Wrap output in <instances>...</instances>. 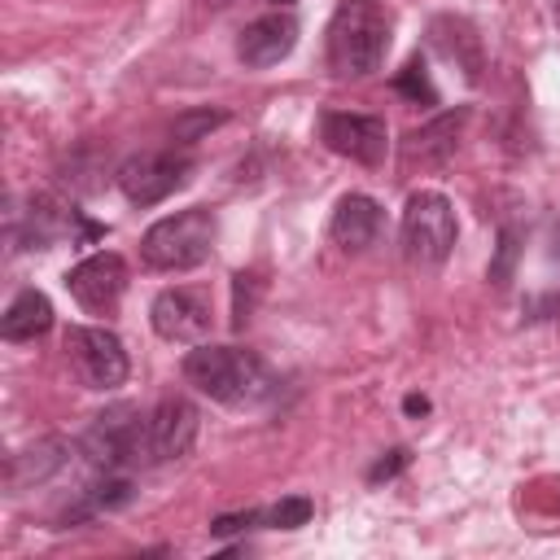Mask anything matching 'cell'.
Wrapping results in <instances>:
<instances>
[{
    "mask_svg": "<svg viewBox=\"0 0 560 560\" xmlns=\"http://www.w3.org/2000/svg\"><path fill=\"white\" fill-rule=\"evenodd\" d=\"M298 44V22L289 13H267V18H254L241 39H236V57L249 66V70H267V66H280Z\"/></svg>",
    "mask_w": 560,
    "mask_h": 560,
    "instance_id": "12",
    "label": "cell"
},
{
    "mask_svg": "<svg viewBox=\"0 0 560 560\" xmlns=\"http://www.w3.org/2000/svg\"><path fill=\"white\" fill-rule=\"evenodd\" d=\"M556 13H560V4H556Z\"/></svg>",
    "mask_w": 560,
    "mask_h": 560,
    "instance_id": "27",
    "label": "cell"
},
{
    "mask_svg": "<svg viewBox=\"0 0 560 560\" xmlns=\"http://www.w3.org/2000/svg\"><path fill=\"white\" fill-rule=\"evenodd\" d=\"M464 118H468V109H455V114H438L433 122L416 127V131L407 136V162H420V166L446 162V158L455 153V144H459Z\"/></svg>",
    "mask_w": 560,
    "mask_h": 560,
    "instance_id": "14",
    "label": "cell"
},
{
    "mask_svg": "<svg viewBox=\"0 0 560 560\" xmlns=\"http://www.w3.org/2000/svg\"><path fill=\"white\" fill-rule=\"evenodd\" d=\"M311 499L306 494H289V499H280L276 508H267V512H258V525H267V529H298V525H306L311 521Z\"/></svg>",
    "mask_w": 560,
    "mask_h": 560,
    "instance_id": "18",
    "label": "cell"
},
{
    "mask_svg": "<svg viewBox=\"0 0 560 560\" xmlns=\"http://www.w3.org/2000/svg\"><path fill=\"white\" fill-rule=\"evenodd\" d=\"M214 214L206 206H192V210H179V214H166L158 219L144 236H140V258L144 267L153 271H188L197 262L210 258L214 249Z\"/></svg>",
    "mask_w": 560,
    "mask_h": 560,
    "instance_id": "3",
    "label": "cell"
},
{
    "mask_svg": "<svg viewBox=\"0 0 560 560\" xmlns=\"http://www.w3.org/2000/svg\"><path fill=\"white\" fill-rule=\"evenodd\" d=\"M192 442H197V407L188 398H162L153 411H144V433H140L144 468L188 455Z\"/></svg>",
    "mask_w": 560,
    "mask_h": 560,
    "instance_id": "8",
    "label": "cell"
},
{
    "mask_svg": "<svg viewBox=\"0 0 560 560\" xmlns=\"http://www.w3.org/2000/svg\"><path fill=\"white\" fill-rule=\"evenodd\" d=\"M66 289L70 298L92 311V315H105L118 306L122 289H127V262L114 254V249H101V254H88L83 262H74L66 271Z\"/></svg>",
    "mask_w": 560,
    "mask_h": 560,
    "instance_id": "10",
    "label": "cell"
},
{
    "mask_svg": "<svg viewBox=\"0 0 560 560\" xmlns=\"http://www.w3.org/2000/svg\"><path fill=\"white\" fill-rule=\"evenodd\" d=\"M66 442L61 438H44V442H35V446H26V451H18L13 459H9V490L18 494V490H26V486H39V481H48L61 464H66Z\"/></svg>",
    "mask_w": 560,
    "mask_h": 560,
    "instance_id": "17",
    "label": "cell"
},
{
    "mask_svg": "<svg viewBox=\"0 0 560 560\" xmlns=\"http://www.w3.org/2000/svg\"><path fill=\"white\" fill-rule=\"evenodd\" d=\"M319 140L359 162V166H381L385 162V149H389V131H385V118L376 114H341V109H328L319 118Z\"/></svg>",
    "mask_w": 560,
    "mask_h": 560,
    "instance_id": "9",
    "label": "cell"
},
{
    "mask_svg": "<svg viewBox=\"0 0 560 560\" xmlns=\"http://www.w3.org/2000/svg\"><path fill=\"white\" fill-rule=\"evenodd\" d=\"M459 223L442 192H411L402 210V254L416 267H442L455 249Z\"/></svg>",
    "mask_w": 560,
    "mask_h": 560,
    "instance_id": "4",
    "label": "cell"
},
{
    "mask_svg": "<svg viewBox=\"0 0 560 560\" xmlns=\"http://www.w3.org/2000/svg\"><path fill=\"white\" fill-rule=\"evenodd\" d=\"M66 359L88 389H118L127 381V350L109 328L74 324L66 332Z\"/></svg>",
    "mask_w": 560,
    "mask_h": 560,
    "instance_id": "6",
    "label": "cell"
},
{
    "mask_svg": "<svg viewBox=\"0 0 560 560\" xmlns=\"http://www.w3.org/2000/svg\"><path fill=\"white\" fill-rule=\"evenodd\" d=\"M407 411H411V416H416V411H420V416H424V411H429V402H424V398H420V394H411V398H407Z\"/></svg>",
    "mask_w": 560,
    "mask_h": 560,
    "instance_id": "24",
    "label": "cell"
},
{
    "mask_svg": "<svg viewBox=\"0 0 560 560\" xmlns=\"http://www.w3.org/2000/svg\"><path fill=\"white\" fill-rule=\"evenodd\" d=\"M512 258H516V232L503 228V236H499V258L490 262V280H494V284H508V276H512Z\"/></svg>",
    "mask_w": 560,
    "mask_h": 560,
    "instance_id": "21",
    "label": "cell"
},
{
    "mask_svg": "<svg viewBox=\"0 0 560 560\" xmlns=\"http://www.w3.org/2000/svg\"><path fill=\"white\" fill-rule=\"evenodd\" d=\"M381 232V206L363 192H346L332 210V223H328V236L346 249V254H363Z\"/></svg>",
    "mask_w": 560,
    "mask_h": 560,
    "instance_id": "13",
    "label": "cell"
},
{
    "mask_svg": "<svg viewBox=\"0 0 560 560\" xmlns=\"http://www.w3.org/2000/svg\"><path fill=\"white\" fill-rule=\"evenodd\" d=\"M131 499H136L131 481L105 472V477H96L92 486L79 490V499L61 512V525H79V521H92V516H101V512H118V508H127Z\"/></svg>",
    "mask_w": 560,
    "mask_h": 560,
    "instance_id": "16",
    "label": "cell"
},
{
    "mask_svg": "<svg viewBox=\"0 0 560 560\" xmlns=\"http://www.w3.org/2000/svg\"><path fill=\"white\" fill-rule=\"evenodd\" d=\"M140 433H144V411L131 407V402H118V407L92 416L88 433L79 438V451H83V459H88L92 468H101V472L136 468V464H144Z\"/></svg>",
    "mask_w": 560,
    "mask_h": 560,
    "instance_id": "5",
    "label": "cell"
},
{
    "mask_svg": "<svg viewBox=\"0 0 560 560\" xmlns=\"http://www.w3.org/2000/svg\"><path fill=\"white\" fill-rule=\"evenodd\" d=\"M402 464H407V451L398 446V451H389V455H385V459H381V464H376V468H372L368 477H372V481H385V477H394V472H398Z\"/></svg>",
    "mask_w": 560,
    "mask_h": 560,
    "instance_id": "23",
    "label": "cell"
},
{
    "mask_svg": "<svg viewBox=\"0 0 560 560\" xmlns=\"http://www.w3.org/2000/svg\"><path fill=\"white\" fill-rule=\"evenodd\" d=\"M48 328H52V302L39 289H22L0 315V337L4 341H35Z\"/></svg>",
    "mask_w": 560,
    "mask_h": 560,
    "instance_id": "15",
    "label": "cell"
},
{
    "mask_svg": "<svg viewBox=\"0 0 560 560\" xmlns=\"http://www.w3.org/2000/svg\"><path fill=\"white\" fill-rule=\"evenodd\" d=\"M394 88L402 92V96H411L416 105L424 101V105H433L438 101V92H433V83H429V74H424V61L420 57H411L407 66H402V74L394 79Z\"/></svg>",
    "mask_w": 560,
    "mask_h": 560,
    "instance_id": "19",
    "label": "cell"
},
{
    "mask_svg": "<svg viewBox=\"0 0 560 560\" xmlns=\"http://www.w3.org/2000/svg\"><path fill=\"white\" fill-rule=\"evenodd\" d=\"M184 376H188V385H197L206 398H214L223 407H249L271 389L262 359L254 350H241V346L197 341L184 359Z\"/></svg>",
    "mask_w": 560,
    "mask_h": 560,
    "instance_id": "2",
    "label": "cell"
},
{
    "mask_svg": "<svg viewBox=\"0 0 560 560\" xmlns=\"http://www.w3.org/2000/svg\"><path fill=\"white\" fill-rule=\"evenodd\" d=\"M551 254H556V258H560V223H556V228H551Z\"/></svg>",
    "mask_w": 560,
    "mask_h": 560,
    "instance_id": "25",
    "label": "cell"
},
{
    "mask_svg": "<svg viewBox=\"0 0 560 560\" xmlns=\"http://www.w3.org/2000/svg\"><path fill=\"white\" fill-rule=\"evenodd\" d=\"M394 18L381 0H341L328 22V66L341 79H363L381 70L389 52Z\"/></svg>",
    "mask_w": 560,
    "mask_h": 560,
    "instance_id": "1",
    "label": "cell"
},
{
    "mask_svg": "<svg viewBox=\"0 0 560 560\" xmlns=\"http://www.w3.org/2000/svg\"><path fill=\"white\" fill-rule=\"evenodd\" d=\"M149 319L162 341L197 346L210 332V298L201 289H162L149 306Z\"/></svg>",
    "mask_w": 560,
    "mask_h": 560,
    "instance_id": "11",
    "label": "cell"
},
{
    "mask_svg": "<svg viewBox=\"0 0 560 560\" xmlns=\"http://www.w3.org/2000/svg\"><path fill=\"white\" fill-rule=\"evenodd\" d=\"M276 4H289V0H276Z\"/></svg>",
    "mask_w": 560,
    "mask_h": 560,
    "instance_id": "26",
    "label": "cell"
},
{
    "mask_svg": "<svg viewBox=\"0 0 560 560\" xmlns=\"http://www.w3.org/2000/svg\"><path fill=\"white\" fill-rule=\"evenodd\" d=\"M188 171H192V162L184 158V153H171V149H162V153H131L122 166H118V188H122V197L131 201V206H158V201H166L175 188H184L188 184Z\"/></svg>",
    "mask_w": 560,
    "mask_h": 560,
    "instance_id": "7",
    "label": "cell"
},
{
    "mask_svg": "<svg viewBox=\"0 0 560 560\" xmlns=\"http://www.w3.org/2000/svg\"><path fill=\"white\" fill-rule=\"evenodd\" d=\"M223 122V114L219 109H197V114H179L175 118V127H171V136L179 140V144H192L201 131H210V127H219Z\"/></svg>",
    "mask_w": 560,
    "mask_h": 560,
    "instance_id": "20",
    "label": "cell"
},
{
    "mask_svg": "<svg viewBox=\"0 0 560 560\" xmlns=\"http://www.w3.org/2000/svg\"><path fill=\"white\" fill-rule=\"evenodd\" d=\"M249 525H258V512H232V516H214L210 534H214V538H228V534H241V529H249Z\"/></svg>",
    "mask_w": 560,
    "mask_h": 560,
    "instance_id": "22",
    "label": "cell"
}]
</instances>
